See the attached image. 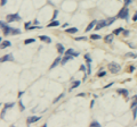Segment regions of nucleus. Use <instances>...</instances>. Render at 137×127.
Instances as JSON below:
<instances>
[{"instance_id":"f257e3e1","label":"nucleus","mask_w":137,"mask_h":127,"mask_svg":"<svg viewBox=\"0 0 137 127\" xmlns=\"http://www.w3.org/2000/svg\"><path fill=\"white\" fill-rule=\"evenodd\" d=\"M120 65H118L117 62H110L109 64V70H110L112 74H117V73L120 72Z\"/></svg>"},{"instance_id":"f03ea898","label":"nucleus","mask_w":137,"mask_h":127,"mask_svg":"<svg viewBox=\"0 0 137 127\" xmlns=\"http://www.w3.org/2000/svg\"><path fill=\"white\" fill-rule=\"evenodd\" d=\"M128 13H129V10H128L127 7H124L122 9L119 11V14H118V18H125V20H127L128 17Z\"/></svg>"},{"instance_id":"7ed1b4c3","label":"nucleus","mask_w":137,"mask_h":127,"mask_svg":"<svg viewBox=\"0 0 137 127\" xmlns=\"http://www.w3.org/2000/svg\"><path fill=\"white\" fill-rule=\"evenodd\" d=\"M17 20H21V17L18 14H10V15L7 16V22H9V23H12V22H17Z\"/></svg>"},{"instance_id":"20e7f679","label":"nucleus","mask_w":137,"mask_h":127,"mask_svg":"<svg viewBox=\"0 0 137 127\" xmlns=\"http://www.w3.org/2000/svg\"><path fill=\"white\" fill-rule=\"evenodd\" d=\"M5 61H14V57L12 56V53H8V55H6L5 57L1 58V62H5Z\"/></svg>"},{"instance_id":"39448f33","label":"nucleus","mask_w":137,"mask_h":127,"mask_svg":"<svg viewBox=\"0 0 137 127\" xmlns=\"http://www.w3.org/2000/svg\"><path fill=\"white\" fill-rule=\"evenodd\" d=\"M104 26H106V20H100V22H98L96 24V26H95V29H103Z\"/></svg>"},{"instance_id":"423d86ee","label":"nucleus","mask_w":137,"mask_h":127,"mask_svg":"<svg viewBox=\"0 0 137 127\" xmlns=\"http://www.w3.org/2000/svg\"><path fill=\"white\" fill-rule=\"evenodd\" d=\"M72 59H73V56L72 55H66L63 59H62V62H61V64H62V65H65L67 61H70V60H72Z\"/></svg>"},{"instance_id":"0eeeda50","label":"nucleus","mask_w":137,"mask_h":127,"mask_svg":"<svg viewBox=\"0 0 137 127\" xmlns=\"http://www.w3.org/2000/svg\"><path fill=\"white\" fill-rule=\"evenodd\" d=\"M96 24H97L96 20H93V22H91V23L87 26V29H85V31H86V32H89V31H91V29H93L94 27H95V25H96Z\"/></svg>"},{"instance_id":"6e6552de","label":"nucleus","mask_w":137,"mask_h":127,"mask_svg":"<svg viewBox=\"0 0 137 127\" xmlns=\"http://www.w3.org/2000/svg\"><path fill=\"white\" fill-rule=\"evenodd\" d=\"M60 62H62V58H61V57H57V58L55 59V61L53 62V65L50 66V68H55V67H56Z\"/></svg>"},{"instance_id":"1a4fd4ad","label":"nucleus","mask_w":137,"mask_h":127,"mask_svg":"<svg viewBox=\"0 0 137 127\" xmlns=\"http://www.w3.org/2000/svg\"><path fill=\"white\" fill-rule=\"evenodd\" d=\"M65 55H72L73 57H78L79 56V52H75L73 49H69V50H66V53Z\"/></svg>"},{"instance_id":"9d476101","label":"nucleus","mask_w":137,"mask_h":127,"mask_svg":"<svg viewBox=\"0 0 137 127\" xmlns=\"http://www.w3.org/2000/svg\"><path fill=\"white\" fill-rule=\"evenodd\" d=\"M39 39H40L41 41H45V42H47V43H50V42H51L50 38H48V36H46V35H39Z\"/></svg>"},{"instance_id":"9b49d317","label":"nucleus","mask_w":137,"mask_h":127,"mask_svg":"<svg viewBox=\"0 0 137 127\" xmlns=\"http://www.w3.org/2000/svg\"><path fill=\"white\" fill-rule=\"evenodd\" d=\"M40 119V117H30L27 118V124H32V123H36Z\"/></svg>"},{"instance_id":"f8f14e48","label":"nucleus","mask_w":137,"mask_h":127,"mask_svg":"<svg viewBox=\"0 0 137 127\" xmlns=\"http://www.w3.org/2000/svg\"><path fill=\"white\" fill-rule=\"evenodd\" d=\"M113 38H114V35H112V34H109V35H106L105 36V42L106 43H111L112 41H113Z\"/></svg>"},{"instance_id":"ddd939ff","label":"nucleus","mask_w":137,"mask_h":127,"mask_svg":"<svg viewBox=\"0 0 137 127\" xmlns=\"http://www.w3.org/2000/svg\"><path fill=\"white\" fill-rule=\"evenodd\" d=\"M66 32L67 33H71V34H74V33L78 32V29H77V27H71V29H66Z\"/></svg>"},{"instance_id":"4468645a","label":"nucleus","mask_w":137,"mask_h":127,"mask_svg":"<svg viewBox=\"0 0 137 127\" xmlns=\"http://www.w3.org/2000/svg\"><path fill=\"white\" fill-rule=\"evenodd\" d=\"M58 25H60V23L57 20H53L51 23L48 24V27H55V26H58Z\"/></svg>"},{"instance_id":"2eb2a0df","label":"nucleus","mask_w":137,"mask_h":127,"mask_svg":"<svg viewBox=\"0 0 137 127\" xmlns=\"http://www.w3.org/2000/svg\"><path fill=\"white\" fill-rule=\"evenodd\" d=\"M114 20H115V17H111V18H109V20H106V26H110L111 24L113 23Z\"/></svg>"},{"instance_id":"dca6fc26","label":"nucleus","mask_w":137,"mask_h":127,"mask_svg":"<svg viewBox=\"0 0 137 127\" xmlns=\"http://www.w3.org/2000/svg\"><path fill=\"white\" fill-rule=\"evenodd\" d=\"M21 33V31L18 29H10V34H20Z\"/></svg>"},{"instance_id":"f3484780","label":"nucleus","mask_w":137,"mask_h":127,"mask_svg":"<svg viewBox=\"0 0 137 127\" xmlns=\"http://www.w3.org/2000/svg\"><path fill=\"white\" fill-rule=\"evenodd\" d=\"M10 46V42L9 41H3L2 43H1V49H3V48H7V47Z\"/></svg>"},{"instance_id":"a211bd4d","label":"nucleus","mask_w":137,"mask_h":127,"mask_svg":"<svg viewBox=\"0 0 137 127\" xmlns=\"http://www.w3.org/2000/svg\"><path fill=\"white\" fill-rule=\"evenodd\" d=\"M57 50L60 53H64V47L62 44H57Z\"/></svg>"},{"instance_id":"6ab92c4d","label":"nucleus","mask_w":137,"mask_h":127,"mask_svg":"<svg viewBox=\"0 0 137 127\" xmlns=\"http://www.w3.org/2000/svg\"><path fill=\"white\" fill-rule=\"evenodd\" d=\"M79 85H80V82H79V81H78V82H74V83H73V85L71 86V88L69 90V91H72V90H73L74 88H77V86H79Z\"/></svg>"},{"instance_id":"aec40b11","label":"nucleus","mask_w":137,"mask_h":127,"mask_svg":"<svg viewBox=\"0 0 137 127\" xmlns=\"http://www.w3.org/2000/svg\"><path fill=\"white\" fill-rule=\"evenodd\" d=\"M136 104H137V95H135L134 98H133V102H131V108L135 107Z\"/></svg>"},{"instance_id":"412c9836","label":"nucleus","mask_w":137,"mask_h":127,"mask_svg":"<svg viewBox=\"0 0 137 127\" xmlns=\"http://www.w3.org/2000/svg\"><path fill=\"white\" fill-rule=\"evenodd\" d=\"M121 32H124V29H122V27H120V29H115V31H114V34H115V35H118V34H120Z\"/></svg>"},{"instance_id":"4be33fe9","label":"nucleus","mask_w":137,"mask_h":127,"mask_svg":"<svg viewBox=\"0 0 137 127\" xmlns=\"http://www.w3.org/2000/svg\"><path fill=\"white\" fill-rule=\"evenodd\" d=\"M34 42V39H27L24 41V44H29V43H33Z\"/></svg>"},{"instance_id":"5701e85b","label":"nucleus","mask_w":137,"mask_h":127,"mask_svg":"<svg viewBox=\"0 0 137 127\" xmlns=\"http://www.w3.org/2000/svg\"><path fill=\"white\" fill-rule=\"evenodd\" d=\"M14 106H15V103H5V110L10 107H14Z\"/></svg>"},{"instance_id":"b1692460","label":"nucleus","mask_w":137,"mask_h":127,"mask_svg":"<svg viewBox=\"0 0 137 127\" xmlns=\"http://www.w3.org/2000/svg\"><path fill=\"white\" fill-rule=\"evenodd\" d=\"M90 126L91 127H100V123H97V121H93V123L90 124Z\"/></svg>"},{"instance_id":"393cba45","label":"nucleus","mask_w":137,"mask_h":127,"mask_svg":"<svg viewBox=\"0 0 137 127\" xmlns=\"http://www.w3.org/2000/svg\"><path fill=\"white\" fill-rule=\"evenodd\" d=\"M91 39H93V40H100V35L94 34V35H91Z\"/></svg>"},{"instance_id":"a878e982","label":"nucleus","mask_w":137,"mask_h":127,"mask_svg":"<svg viewBox=\"0 0 137 127\" xmlns=\"http://www.w3.org/2000/svg\"><path fill=\"white\" fill-rule=\"evenodd\" d=\"M126 57H133V58H136L137 55H136V53H127V55H126Z\"/></svg>"},{"instance_id":"bb28decb","label":"nucleus","mask_w":137,"mask_h":127,"mask_svg":"<svg viewBox=\"0 0 137 127\" xmlns=\"http://www.w3.org/2000/svg\"><path fill=\"white\" fill-rule=\"evenodd\" d=\"M87 39V38H86V36H81V38H75V41H81V40H86Z\"/></svg>"},{"instance_id":"cd10ccee","label":"nucleus","mask_w":137,"mask_h":127,"mask_svg":"<svg viewBox=\"0 0 137 127\" xmlns=\"http://www.w3.org/2000/svg\"><path fill=\"white\" fill-rule=\"evenodd\" d=\"M63 97H64V94H61V95H58V97H57V98L55 99V100H54V102H57V101H58V100H60L61 98H63Z\"/></svg>"},{"instance_id":"c85d7f7f","label":"nucleus","mask_w":137,"mask_h":127,"mask_svg":"<svg viewBox=\"0 0 137 127\" xmlns=\"http://www.w3.org/2000/svg\"><path fill=\"white\" fill-rule=\"evenodd\" d=\"M119 92H120V93H124L125 95H128V92L126 91V90H119Z\"/></svg>"},{"instance_id":"c756f323","label":"nucleus","mask_w":137,"mask_h":127,"mask_svg":"<svg viewBox=\"0 0 137 127\" xmlns=\"http://www.w3.org/2000/svg\"><path fill=\"white\" fill-rule=\"evenodd\" d=\"M124 2H125V5H126V6H128V5L131 2V0H124Z\"/></svg>"},{"instance_id":"7c9ffc66","label":"nucleus","mask_w":137,"mask_h":127,"mask_svg":"<svg viewBox=\"0 0 137 127\" xmlns=\"http://www.w3.org/2000/svg\"><path fill=\"white\" fill-rule=\"evenodd\" d=\"M105 75V72H103V70H100V73H98V76L100 77H102V76H104Z\"/></svg>"},{"instance_id":"2f4dec72","label":"nucleus","mask_w":137,"mask_h":127,"mask_svg":"<svg viewBox=\"0 0 137 127\" xmlns=\"http://www.w3.org/2000/svg\"><path fill=\"white\" fill-rule=\"evenodd\" d=\"M20 106H21V110H24V109H25V107H24V104L22 103L21 101H20Z\"/></svg>"},{"instance_id":"473e14b6","label":"nucleus","mask_w":137,"mask_h":127,"mask_svg":"<svg viewBox=\"0 0 137 127\" xmlns=\"http://www.w3.org/2000/svg\"><path fill=\"white\" fill-rule=\"evenodd\" d=\"M128 34H129V31H125L124 29V36H128Z\"/></svg>"},{"instance_id":"72a5a7b5","label":"nucleus","mask_w":137,"mask_h":127,"mask_svg":"<svg viewBox=\"0 0 137 127\" xmlns=\"http://www.w3.org/2000/svg\"><path fill=\"white\" fill-rule=\"evenodd\" d=\"M7 2V0H1V6H5Z\"/></svg>"},{"instance_id":"f704fd0d","label":"nucleus","mask_w":137,"mask_h":127,"mask_svg":"<svg viewBox=\"0 0 137 127\" xmlns=\"http://www.w3.org/2000/svg\"><path fill=\"white\" fill-rule=\"evenodd\" d=\"M133 20H134V22H136V20H137V14H135V15H134V18H133Z\"/></svg>"},{"instance_id":"c9c22d12","label":"nucleus","mask_w":137,"mask_h":127,"mask_svg":"<svg viewBox=\"0 0 137 127\" xmlns=\"http://www.w3.org/2000/svg\"><path fill=\"white\" fill-rule=\"evenodd\" d=\"M133 70H135V67H134V66H131V67H130V72L131 73H133Z\"/></svg>"}]
</instances>
